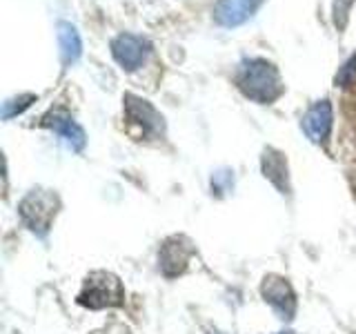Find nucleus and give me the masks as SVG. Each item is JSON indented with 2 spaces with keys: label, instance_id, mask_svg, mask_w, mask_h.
I'll return each instance as SVG.
<instances>
[{
  "label": "nucleus",
  "instance_id": "nucleus-5",
  "mask_svg": "<svg viewBox=\"0 0 356 334\" xmlns=\"http://www.w3.org/2000/svg\"><path fill=\"white\" fill-rule=\"evenodd\" d=\"M261 294L263 299L270 303L281 319H292L296 312V294L292 285L287 283V278L283 276H267L263 285H261Z\"/></svg>",
  "mask_w": 356,
  "mask_h": 334
},
{
  "label": "nucleus",
  "instance_id": "nucleus-13",
  "mask_svg": "<svg viewBox=\"0 0 356 334\" xmlns=\"http://www.w3.org/2000/svg\"><path fill=\"white\" fill-rule=\"evenodd\" d=\"M278 334H294V332H278Z\"/></svg>",
  "mask_w": 356,
  "mask_h": 334
},
{
  "label": "nucleus",
  "instance_id": "nucleus-3",
  "mask_svg": "<svg viewBox=\"0 0 356 334\" xmlns=\"http://www.w3.org/2000/svg\"><path fill=\"white\" fill-rule=\"evenodd\" d=\"M58 207V200H56L54 194L44 192V189H31V192L20 200V218L22 223L31 230L44 237L51 228V221L56 216V209Z\"/></svg>",
  "mask_w": 356,
  "mask_h": 334
},
{
  "label": "nucleus",
  "instance_id": "nucleus-8",
  "mask_svg": "<svg viewBox=\"0 0 356 334\" xmlns=\"http://www.w3.org/2000/svg\"><path fill=\"white\" fill-rule=\"evenodd\" d=\"M332 120H334V111H332L330 100H318V103L314 107H309V111L305 114L303 129L312 141L321 143L327 138V134L332 129Z\"/></svg>",
  "mask_w": 356,
  "mask_h": 334
},
{
  "label": "nucleus",
  "instance_id": "nucleus-10",
  "mask_svg": "<svg viewBox=\"0 0 356 334\" xmlns=\"http://www.w3.org/2000/svg\"><path fill=\"white\" fill-rule=\"evenodd\" d=\"M47 125L58 134L60 138H65V143L70 145L74 152L83 150L85 145V132L83 127L74 122L70 116H63V114H54L51 118H47Z\"/></svg>",
  "mask_w": 356,
  "mask_h": 334
},
{
  "label": "nucleus",
  "instance_id": "nucleus-4",
  "mask_svg": "<svg viewBox=\"0 0 356 334\" xmlns=\"http://www.w3.org/2000/svg\"><path fill=\"white\" fill-rule=\"evenodd\" d=\"M125 100H127L125 109H127L129 132H134V127H138L136 138L156 136V134L163 132V116L147 103V100H140L136 96H127Z\"/></svg>",
  "mask_w": 356,
  "mask_h": 334
},
{
  "label": "nucleus",
  "instance_id": "nucleus-11",
  "mask_svg": "<svg viewBox=\"0 0 356 334\" xmlns=\"http://www.w3.org/2000/svg\"><path fill=\"white\" fill-rule=\"evenodd\" d=\"M263 172H265V178H270V181L281 189L285 194L287 192V163L285 159L278 152H265L263 156Z\"/></svg>",
  "mask_w": 356,
  "mask_h": 334
},
{
  "label": "nucleus",
  "instance_id": "nucleus-12",
  "mask_svg": "<svg viewBox=\"0 0 356 334\" xmlns=\"http://www.w3.org/2000/svg\"><path fill=\"white\" fill-rule=\"evenodd\" d=\"M58 42H60L65 65L74 63L78 56H81V38H78V31L70 25V22H60L58 25Z\"/></svg>",
  "mask_w": 356,
  "mask_h": 334
},
{
  "label": "nucleus",
  "instance_id": "nucleus-9",
  "mask_svg": "<svg viewBox=\"0 0 356 334\" xmlns=\"http://www.w3.org/2000/svg\"><path fill=\"white\" fill-rule=\"evenodd\" d=\"M189 261V248L183 245V239H170L163 243L161 254H159V263H161V270L165 276H178L185 265Z\"/></svg>",
  "mask_w": 356,
  "mask_h": 334
},
{
  "label": "nucleus",
  "instance_id": "nucleus-7",
  "mask_svg": "<svg viewBox=\"0 0 356 334\" xmlns=\"http://www.w3.org/2000/svg\"><path fill=\"white\" fill-rule=\"evenodd\" d=\"M263 0H218L214 7V18L222 27H236L254 16Z\"/></svg>",
  "mask_w": 356,
  "mask_h": 334
},
{
  "label": "nucleus",
  "instance_id": "nucleus-6",
  "mask_svg": "<svg viewBox=\"0 0 356 334\" xmlns=\"http://www.w3.org/2000/svg\"><path fill=\"white\" fill-rule=\"evenodd\" d=\"M111 54H114L116 63L122 70L134 72L145 63L149 54V45L138 36H131V33H122L114 42H111Z\"/></svg>",
  "mask_w": 356,
  "mask_h": 334
},
{
  "label": "nucleus",
  "instance_id": "nucleus-1",
  "mask_svg": "<svg viewBox=\"0 0 356 334\" xmlns=\"http://www.w3.org/2000/svg\"><path fill=\"white\" fill-rule=\"evenodd\" d=\"M236 85L245 96L263 105L272 103V100H276L283 94V83H281V76L276 72V67L263 58L245 61L238 67Z\"/></svg>",
  "mask_w": 356,
  "mask_h": 334
},
{
  "label": "nucleus",
  "instance_id": "nucleus-2",
  "mask_svg": "<svg viewBox=\"0 0 356 334\" xmlns=\"http://www.w3.org/2000/svg\"><path fill=\"white\" fill-rule=\"evenodd\" d=\"M122 299H125V292H122V283L118 281V276L109 272H94L85 278L81 294H78V303L89 310H100L120 305Z\"/></svg>",
  "mask_w": 356,
  "mask_h": 334
}]
</instances>
